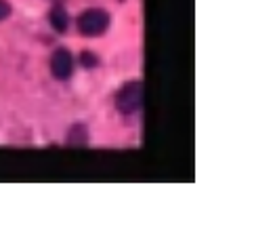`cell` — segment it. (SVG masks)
I'll return each mask as SVG.
<instances>
[{"mask_svg":"<svg viewBox=\"0 0 254 242\" xmlns=\"http://www.w3.org/2000/svg\"><path fill=\"white\" fill-rule=\"evenodd\" d=\"M143 97H145V91H143V82L141 80H130L126 82L120 91L116 95V107L120 114H134V112H141L143 107Z\"/></svg>","mask_w":254,"mask_h":242,"instance_id":"obj_1","label":"cell"},{"mask_svg":"<svg viewBox=\"0 0 254 242\" xmlns=\"http://www.w3.org/2000/svg\"><path fill=\"white\" fill-rule=\"evenodd\" d=\"M110 28V15L101 8H88L78 17V30L82 36H101Z\"/></svg>","mask_w":254,"mask_h":242,"instance_id":"obj_2","label":"cell"},{"mask_svg":"<svg viewBox=\"0 0 254 242\" xmlns=\"http://www.w3.org/2000/svg\"><path fill=\"white\" fill-rule=\"evenodd\" d=\"M51 72L57 80H67L74 72V57L67 49H57L51 55Z\"/></svg>","mask_w":254,"mask_h":242,"instance_id":"obj_3","label":"cell"},{"mask_svg":"<svg viewBox=\"0 0 254 242\" xmlns=\"http://www.w3.org/2000/svg\"><path fill=\"white\" fill-rule=\"evenodd\" d=\"M67 23H69V17H67V11L63 8L61 2H55L51 8V25L55 28V32L63 34L67 30Z\"/></svg>","mask_w":254,"mask_h":242,"instance_id":"obj_4","label":"cell"},{"mask_svg":"<svg viewBox=\"0 0 254 242\" xmlns=\"http://www.w3.org/2000/svg\"><path fill=\"white\" fill-rule=\"evenodd\" d=\"M67 143L69 146H86L88 143V131L82 122H78L71 127V131L67 133Z\"/></svg>","mask_w":254,"mask_h":242,"instance_id":"obj_5","label":"cell"},{"mask_svg":"<svg viewBox=\"0 0 254 242\" xmlns=\"http://www.w3.org/2000/svg\"><path fill=\"white\" fill-rule=\"evenodd\" d=\"M82 66H84V68H95V66H99V59H97L95 53H88V51L82 53Z\"/></svg>","mask_w":254,"mask_h":242,"instance_id":"obj_6","label":"cell"},{"mask_svg":"<svg viewBox=\"0 0 254 242\" xmlns=\"http://www.w3.org/2000/svg\"><path fill=\"white\" fill-rule=\"evenodd\" d=\"M8 15H11V4L4 2V0H0V21L6 19Z\"/></svg>","mask_w":254,"mask_h":242,"instance_id":"obj_7","label":"cell"},{"mask_svg":"<svg viewBox=\"0 0 254 242\" xmlns=\"http://www.w3.org/2000/svg\"><path fill=\"white\" fill-rule=\"evenodd\" d=\"M53 2H63V0H53Z\"/></svg>","mask_w":254,"mask_h":242,"instance_id":"obj_8","label":"cell"}]
</instances>
